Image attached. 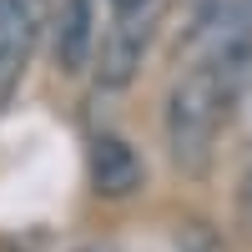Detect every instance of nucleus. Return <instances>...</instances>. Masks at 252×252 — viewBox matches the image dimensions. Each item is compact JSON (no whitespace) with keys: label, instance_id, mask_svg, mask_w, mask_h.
Segmentation results:
<instances>
[{"label":"nucleus","instance_id":"f257e3e1","mask_svg":"<svg viewBox=\"0 0 252 252\" xmlns=\"http://www.w3.org/2000/svg\"><path fill=\"white\" fill-rule=\"evenodd\" d=\"M227 106H232V86L207 61L172 81L166 106H161V131H166V157L182 172H202L212 161L217 126L227 121Z\"/></svg>","mask_w":252,"mask_h":252},{"label":"nucleus","instance_id":"f03ea898","mask_svg":"<svg viewBox=\"0 0 252 252\" xmlns=\"http://www.w3.org/2000/svg\"><path fill=\"white\" fill-rule=\"evenodd\" d=\"M157 20H161V10H141V15H116L111 20V31L101 35L96 61H91V76H96L101 91H126L136 81L146 51H152Z\"/></svg>","mask_w":252,"mask_h":252},{"label":"nucleus","instance_id":"7ed1b4c3","mask_svg":"<svg viewBox=\"0 0 252 252\" xmlns=\"http://www.w3.org/2000/svg\"><path fill=\"white\" fill-rule=\"evenodd\" d=\"M86 172H91V192H96V197L126 202V197L141 192V182H146V161H141V152H136L126 136L101 131V136H91Z\"/></svg>","mask_w":252,"mask_h":252},{"label":"nucleus","instance_id":"20e7f679","mask_svg":"<svg viewBox=\"0 0 252 252\" xmlns=\"http://www.w3.org/2000/svg\"><path fill=\"white\" fill-rule=\"evenodd\" d=\"M101 46V0H61L56 26H51V56L66 76L91 71Z\"/></svg>","mask_w":252,"mask_h":252},{"label":"nucleus","instance_id":"39448f33","mask_svg":"<svg viewBox=\"0 0 252 252\" xmlns=\"http://www.w3.org/2000/svg\"><path fill=\"white\" fill-rule=\"evenodd\" d=\"M40 35V0H0V96L26 71Z\"/></svg>","mask_w":252,"mask_h":252},{"label":"nucleus","instance_id":"423d86ee","mask_svg":"<svg viewBox=\"0 0 252 252\" xmlns=\"http://www.w3.org/2000/svg\"><path fill=\"white\" fill-rule=\"evenodd\" d=\"M182 252H227L212 232H202V227H197V232H187V242H182Z\"/></svg>","mask_w":252,"mask_h":252},{"label":"nucleus","instance_id":"0eeeda50","mask_svg":"<svg viewBox=\"0 0 252 252\" xmlns=\"http://www.w3.org/2000/svg\"><path fill=\"white\" fill-rule=\"evenodd\" d=\"M141 10H161V0H111V15H141Z\"/></svg>","mask_w":252,"mask_h":252},{"label":"nucleus","instance_id":"6e6552de","mask_svg":"<svg viewBox=\"0 0 252 252\" xmlns=\"http://www.w3.org/2000/svg\"><path fill=\"white\" fill-rule=\"evenodd\" d=\"M242 202L252 207V166H247V177H242Z\"/></svg>","mask_w":252,"mask_h":252},{"label":"nucleus","instance_id":"1a4fd4ad","mask_svg":"<svg viewBox=\"0 0 252 252\" xmlns=\"http://www.w3.org/2000/svg\"><path fill=\"white\" fill-rule=\"evenodd\" d=\"M76 252H111V247H76Z\"/></svg>","mask_w":252,"mask_h":252}]
</instances>
